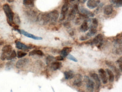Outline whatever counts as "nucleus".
Instances as JSON below:
<instances>
[{"mask_svg":"<svg viewBox=\"0 0 122 92\" xmlns=\"http://www.w3.org/2000/svg\"><path fill=\"white\" fill-rule=\"evenodd\" d=\"M3 10L7 17L8 23L11 26H15L18 25L14 22V14L8 4H5L3 6Z\"/></svg>","mask_w":122,"mask_h":92,"instance_id":"1","label":"nucleus"},{"mask_svg":"<svg viewBox=\"0 0 122 92\" xmlns=\"http://www.w3.org/2000/svg\"><path fill=\"white\" fill-rule=\"evenodd\" d=\"M105 63L107 66H108L113 71H114V72L115 73L116 80H118L121 76V71L119 69L116 67V66L113 62L108 61V60H106V61Z\"/></svg>","mask_w":122,"mask_h":92,"instance_id":"2","label":"nucleus"},{"mask_svg":"<svg viewBox=\"0 0 122 92\" xmlns=\"http://www.w3.org/2000/svg\"><path fill=\"white\" fill-rule=\"evenodd\" d=\"M12 46L9 45H5L3 47L2 49V53L1 54L0 59L2 60H5L7 59V58L9 56L12 52Z\"/></svg>","mask_w":122,"mask_h":92,"instance_id":"3","label":"nucleus"},{"mask_svg":"<svg viewBox=\"0 0 122 92\" xmlns=\"http://www.w3.org/2000/svg\"><path fill=\"white\" fill-rule=\"evenodd\" d=\"M84 81L86 83V89L89 92H93L95 86V82L88 76H84Z\"/></svg>","mask_w":122,"mask_h":92,"instance_id":"4","label":"nucleus"},{"mask_svg":"<svg viewBox=\"0 0 122 92\" xmlns=\"http://www.w3.org/2000/svg\"><path fill=\"white\" fill-rule=\"evenodd\" d=\"M37 21L41 25H46L50 22L48 13H41L37 17Z\"/></svg>","mask_w":122,"mask_h":92,"instance_id":"5","label":"nucleus"},{"mask_svg":"<svg viewBox=\"0 0 122 92\" xmlns=\"http://www.w3.org/2000/svg\"><path fill=\"white\" fill-rule=\"evenodd\" d=\"M16 47L18 49L27 51L31 49L36 48V46H34L32 44H30L29 46H27L20 42L17 41L16 42Z\"/></svg>","mask_w":122,"mask_h":92,"instance_id":"6","label":"nucleus"},{"mask_svg":"<svg viewBox=\"0 0 122 92\" xmlns=\"http://www.w3.org/2000/svg\"><path fill=\"white\" fill-rule=\"evenodd\" d=\"M50 22L53 24L55 23L59 17V13L57 10H53L48 13Z\"/></svg>","mask_w":122,"mask_h":92,"instance_id":"7","label":"nucleus"},{"mask_svg":"<svg viewBox=\"0 0 122 92\" xmlns=\"http://www.w3.org/2000/svg\"><path fill=\"white\" fill-rule=\"evenodd\" d=\"M103 37L101 34H98L92 41V44L98 45V47L99 48L101 46L102 44Z\"/></svg>","mask_w":122,"mask_h":92,"instance_id":"8","label":"nucleus"},{"mask_svg":"<svg viewBox=\"0 0 122 92\" xmlns=\"http://www.w3.org/2000/svg\"><path fill=\"white\" fill-rule=\"evenodd\" d=\"M78 8L79 9L81 14L86 17H93L95 16V14L92 12H91L90 11L84 8L83 6H79Z\"/></svg>","mask_w":122,"mask_h":92,"instance_id":"9","label":"nucleus"},{"mask_svg":"<svg viewBox=\"0 0 122 92\" xmlns=\"http://www.w3.org/2000/svg\"><path fill=\"white\" fill-rule=\"evenodd\" d=\"M91 77L95 80L96 85L95 86V92H99L100 87L101 86V81L99 79L98 75L96 73H92L91 74Z\"/></svg>","mask_w":122,"mask_h":92,"instance_id":"10","label":"nucleus"},{"mask_svg":"<svg viewBox=\"0 0 122 92\" xmlns=\"http://www.w3.org/2000/svg\"><path fill=\"white\" fill-rule=\"evenodd\" d=\"M30 60L27 58H24L19 60L17 62L16 67L17 68H21L25 67L29 63Z\"/></svg>","mask_w":122,"mask_h":92,"instance_id":"11","label":"nucleus"},{"mask_svg":"<svg viewBox=\"0 0 122 92\" xmlns=\"http://www.w3.org/2000/svg\"><path fill=\"white\" fill-rule=\"evenodd\" d=\"M68 9V6L67 4H65L62 6L61 9V13L60 16V21H62L64 20Z\"/></svg>","mask_w":122,"mask_h":92,"instance_id":"12","label":"nucleus"},{"mask_svg":"<svg viewBox=\"0 0 122 92\" xmlns=\"http://www.w3.org/2000/svg\"><path fill=\"white\" fill-rule=\"evenodd\" d=\"M100 2V0H88L87 3V6L91 9H93L98 6Z\"/></svg>","mask_w":122,"mask_h":92,"instance_id":"13","label":"nucleus"},{"mask_svg":"<svg viewBox=\"0 0 122 92\" xmlns=\"http://www.w3.org/2000/svg\"><path fill=\"white\" fill-rule=\"evenodd\" d=\"M78 7L77 5H75L74 8L70 11L68 16L67 19L68 21H72L75 18L76 14L78 11Z\"/></svg>","mask_w":122,"mask_h":92,"instance_id":"14","label":"nucleus"},{"mask_svg":"<svg viewBox=\"0 0 122 92\" xmlns=\"http://www.w3.org/2000/svg\"><path fill=\"white\" fill-rule=\"evenodd\" d=\"M98 73L103 83L104 84H106L108 80V77L106 72L102 68H101L98 70Z\"/></svg>","mask_w":122,"mask_h":92,"instance_id":"15","label":"nucleus"},{"mask_svg":"<svg viewBox=\"0 0 122 92\" xmlns=\"http://www.w3.org/2000/svg\"><path fill=\"white\" fill-rule=\"evenodd\" d=\"M20 34H23L24 36L29 37V38H31L36 40H42V38L40 37L37 36H35L32 34L30 33H28L27 32L25 31V30L23 29H20Z\"/></svg>","mask_w":122,"mask_h":92,"instance_id":"16","label":"nucleus"},{"mask_svg":"<svg viewBox=\"0 0 122 92\" xmlns=\"http://www.w3.org/2000/svg\"><path fill=\"white\" fill-rule=\"evenodd\" d=\"M82 76L81 75L78 74L76 75L75 80L73 82V85L78 87L81 86L82 84Z\"/></svg>","mask_w":122,"mask_h":92,"instance_id":"17","label":"nucleus"},{"mask_svg":"<svg viewBox=\"0 0 122 92\" xmlns=\"http://www.w3.org/2000/svg\"><path fill=\"white\" fill-rule=\"evenodd\" d=\"M72 47H65L61 51V55L62 57H67L70 52L72 51Z\"/></svg>","mask_w":122,"mask_h":92,"instance_id":"18","label":"nucleus"},{"mask_svg":"<svg viewBox=\"0 0 122 92\" xmlns=\"http://www.w3.org/2000/svg\"><path fill=\"white\" fill-rule=\"evenodd\" d=\"M62 67V63L61 62H53L51 64V68L54 71L60 69Z\"/></svg>","mask_w":122,"mask_h":92,"instance_id":"19","label":"nucleus"},{"mask_svg":"<svg viewBox=\"0 0 122 92\" xmlns=\"http://www.w3.org/2000/svg\"><path fill=\"white\" fill-rule=\"evenodd\" d=\"M113 7L112 5L108 4L105 6L103 9L104 13L106 15H108L111 14L112 13Z\"/></svg>","mask_w":122,"mask_h":92,"instance_id":"20","label":"nucleus"},{"mask_svg":"<svg viewBox=\"0 0 122 92\" xmlns=\"http://www.w3.org/2000/svg\"><path fill=\"white\" fill-rule=\"evenodd\" d=\"M89 29L90 27L88 26L87 21H85L81 24L80 29L82 32H85L87 31Z\"/></svg>","mask_w":122,"mask_h":92,"instance_id":"21","label":"nucleus"},{"mask_svg":"<svg viewBox=\"0 0 122 92\" xmlns=\"http://www.w3.org/2000/svg\"><path fill=\"white\" fill-rule=\"evenodd\" d=\"M65 78L66 80H69L75 77V75L72 70H70L68 71H65L64 73Z\"/></svg>","mask_w":122,"mask_h":92,"instance_id":"22","label":"nucleus"},{"mask_svg":"<svg viewBox=\"0 0 122 92\" xmlns=\"http://www.w3.org/2000/svg\"><path fill=\"white\" fill-rule=\"evenodd\" d=\"M112 6L116 8H119L122 6V0H111Z\"/></svg>","mask_w":122,"mask_h":92,"instance_id":"23","label":"nucleus"},{"mask_svg":"<svg viewBox=\"0 0 122 92\" xmlns=\"http://www.w3.org/2000/svg\"><path fill=\"white\" fill-rule=\"evenodd\" d=\"M37 55L39 56H43L44 55L43 52L42 51L40 50L34 49L32 51L30 52L29 53V56H33L35 55Z\"/></svg>","mask_w":122,"mask_h":92,"instance_id":"24","label":"nucleus"},{"mask_svg":"<svg viewBox=\"0 0 122 92\" xmlns=\"http://www.w3.org/2000/svg\"><path fill=\"white\" fill-rule=\"evenodd\" d=\"M106 72L109 76V80L110 82H112L114 80V75L111 70L106 69Z\"/></svg>","mask_w":122,"mask_h":92,"instance_id":"25","label":"nucleus"},{"mask_svg":"<svg viewBox=\"0 0 122 92\" xmlns=\"http://www.w3.org/2000/svg\"><path fill=\"white\" fill-rule=\"evenodd\" d=\"M90 29L89 32L87 33V35L88 37L93 36L97 33V29L95 28L92 27H90Z\"/></svg>","mask_w":122,"mask_h":92,"instance_id":"26","label":"nucleus"},{"mask_svg":"<svg viewBox=\"0 0 122 92\" xmlns=\"http://www.w3.org/2000/svg\"><path fill=\"white\" fill-rule=\"evenodd\" d=\"M23 4L26 6H34V0H23Z\"/></svg>","mask_w":122,"mask_h":92,"instance_id":"27","label":"nucleus"},{"mask_svg":"<svg viewBox=\"0 0 122 92\" xmlns=\"http://www.w3.org/2000/svg\"><path fill=\"white\" fill-rule=\"evenodd\" d=\"M14 62L15 60H11V61H9L6 63V67H5V69L7 70H9L11 68L13 67L14 65Z\"/></svg>","mask_w":122,"mask_h":92,"instance_id":"28","label":"nucleus"},{"mask_svg":"<svg viewBox=\"0 0 122 92\" xmlns=\"http://www.w3.org/2000/svg\"><path fill=\"white\" fill-rule=\"evenodd\" d=\"M17 56V54L15 50H13L12 51L10 54L7 58V60H12L15 59Z\"/></svg>","mask_w":122,"mask_h":92,"instance_id":"29","label":"nucleus"},{"mask_svg":"<svg viewBox=\"0 0 122 92\" xmlns=\"http://www.w3.org/2000/svg\"><path fill=\"white\" fill-rule=\"evenodd\" d=\"M98 20L96 18H94L92 19V24L90 27H93L96 29L98 26Z\"/></svg>","mask_w":122,"mask_h":92,"instance_id":"30","label":"nucleus"},{"mask_svg":"<svg viewBox=\"0 0 122 92\" xmlns=\"http://www.w3.org/2000/svg\"><path fill=\"white\" fill-rule=\"evenodd\" d=\"M27 54V52L21 51H18L17 53V57L18 58H21L24 57Z\"/></svg>","mask_w":122,"mask_h":92,"instance_id":"31","label":"nucleus"},{"mask_svg":"<svg viewBox=\"0 0 122 92\" xmlns=\"http://www.w3.org/2000/svg\"><path fill=\"white\" fill-rule=\"evenodd\" d=\"M55 58L51 55H48L46 58V63L47 65L50 64L52 61L55 59Z\"/></svg>","mask_w":122,"mask_h":92,"instance_id":"32","label":"nucleus"},{"mask_svg":"<svg viewBox=\"0 0 122 92\" xmlns=\"http://www.w3.org/2000/svg\"><path fill=\"white\" fill-rule=\"evenodd\" d=\"M117 64H118L119 65V69L120 70L121 72H122V57H121L117 60L116 62Z\"/></svg>","mask_w":122,"mask_h":92,"instance_id":"33","label":"nucleus"},{"mask_svg":"<svg viewBox=\"0 0 122 92\" xmlns=\"http://www.w3.org/2000/svg\"><path fill=\"white\" fill-rule=\"evenodd\" d=\"M67 58L70 60H72L74 62H78L77 59L75 57L70 54H69L68 55V56H67Z\"/></svg>","mask_w":122,"mask_h":92,"instance_id":"34","label":"nucleus"},{"mask_svg":"<svg viewBox=\"0 0 122 92\" xmlns=\"http://www.w3.org/2000/svg\"><path fill=\"white\" fill-rule=\"evenodd\" d=\"M15 22H16V23L17 24H20V18H19L18 16V15H16L15 16Z\"/></svg>","mask_w":122,"mask_h":92,"instance_id":"35","label":"nucleus"},{"mask_svg":"<svg viewBox=\"0 0 122 92\" xmlns=\"http://www.w3.org/2000/svg\"><path fill=\"white\" fill-rule=\"evenodd\" d=\"M55 59L56 60H58V61H62L64 59V58L61 56V55H58V56H56Z\"/></svg>","mask_w":122,"mask_h":92,"instance_id":"36","label":"nucleus"},{"mask_svg":"<svg viewBox=\"0 0 122 92\" xmlns=\"http://www.w3.org/2000/svg\"><path fill=\"white\" fill-rule=\"evenodd\" d=\"M88 39H89V38H88L87 36H81L80 37V40L81 41H84V40H87Z\"/></svg>","mask_w":122,"mask_h":92,"instance_id":"37","label":"nucleus"},{"mask_svg":"<svg viewBox=\"0 0 122 92\" xmlns=\"http://www.w3.org/2000/svg\"><path fill=\"white\" fill-rule=\"evenodd\" d=\"M64 26L65 27H66L67 28H69L70 27L71 25L70 23L68 22H66L64 23Z\"/></svg>","mask_w":122,"mask_h":92,"instance_id":"38","label":"nucleus"},{"mask_svg":"<svg viewBox=\"0 0 122 92\" xmlns=\"http://www.w3.org/2000/svg\"><path fill=\"white\" fill-rule=\"evenodd\" d=\"M4 44V42L3 41H2V40H0V46L3 45Z\"/></svg>","mask_w":122,"mask_h":92,"instance_id":"39","label":"nucleus"},{"mask_svg":"<svg viewBox=\"0 0 122 92\" xmlns=\"http://www.w3.org/2000/svg\"><path fill=\"white\" fill-rule=\"evenodd\" d=\"M78 0L80 1L82 3H84L87 0Z\"/></svg>","mask_w":122,"mask_h":92,"instance_id":"40","label":"nucleus"},{"mask_svg":"<svg viewBox=\"0 0 122 92\" xmlns=\"http://www.w3.org/2000/svg\"><path fill=\"white\" fill-rule=\"evenodd\" d=\"M14 1H15V0H7V1L10 3L14 2Z\"/></svg>","mask_w":122,"mask_h":92,"instance_id":"41","label":"nucleus"},{"mask_svg":"<svg viewBox=\"0 0 122 92\" xmlns=\"http://www.w3.org/2000/svg\"><path fill=\"white\" fill-rule=\"evenodd\" d=\"M65 2V4H67L68 2V0H63Z\"/></svg>","mask_w":122,"mask_h":92,"instance_id":"42","label":"nucleus"},{"mask_svg":"<svg viewBox=\"0 0 122 92\" xmlns=\"http://www.w3.org/2000/svg\"><path fill=\"white\" fill-rule=\"evenodd\" d=\"M75 0H70V1H71V2H72V1H74Z\"/></svg>","mask_w":122,"mask_h":92,"instance_id":"43","label":"nucleus"},{"mask_svg":"<svg viewBox=\"0 0 122 92\" xmlns=\"http://www.w3.org/2000/svg\"></svg>","mask_w":122,"mask_h":92,"instance_id":"44","label":"nucleus"}]
</instances>
